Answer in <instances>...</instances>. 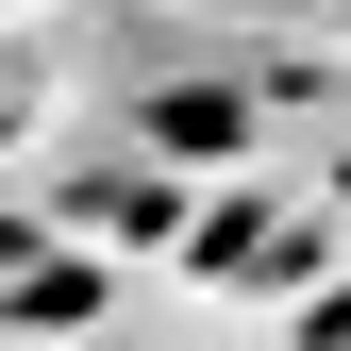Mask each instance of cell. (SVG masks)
Returning <instances> with one entry per match:
<instances>
[{"label": "cell", "mask_w": 351, "mask_h": 351, "mask_svg": "<svg viewBox=\"0 0 351 351\" xmlns=\"http://www.w3.org/2000/svg\"><path fill=\"white\" fill-rule=\"evenodd\" d=\"M217 17H318V0H217Z\"/></svg>", "instance_id": "cell-1"}]
</instances>
